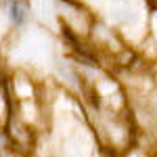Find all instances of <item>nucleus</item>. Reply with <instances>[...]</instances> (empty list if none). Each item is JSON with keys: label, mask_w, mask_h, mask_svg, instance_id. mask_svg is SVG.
Instances as JSON below:
<instances>
[{"label": "nucleus", "mask_w": 157, "mask_h": 157, "mask_svg": "<svg viewBox=\"0 0 157 157\" xmlns=\"http://www.w3.org/2000/svg\"><path fill=\"white\" fill-rule=\"evenodd\" d=\"M132 111L140 130L157 140V88L138 94V98L132 103Z\"/></svg>", "instance_id": "nucleus-1"}, {"label": "nucleus", "mask_w": 157, "mask_h": 157, "mask_svg": "<svg viewBox=\"0 0 157 157\" xmlns=\"http://www.w3.org/2000/svg\"><path fill=\"white\" fill-rule=\"evenodd\" d=\"M6 13L15 27H23L29 19L32 4H29V0H6Z\"/></svg>", "instance_id": "nucleus-2"}, {"label": "nucleus", "mask_w": 157, "mask_h": 157, "mask_svg": "<svg viewBox=\"0 0 157 157\" xmlns=\"http://www.w3.org/2000/svg\"><path fill=\"white\" fill-rule=\"evenodd\" d=\"M149 2H151V4H157V0H149Z\"/></svg>", "instance_id": "nucleus-3"}]
</instances>
